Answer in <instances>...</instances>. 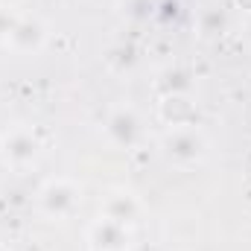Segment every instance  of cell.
I'll use <instances>...</instances> for the list:
<instances>
[{
	"mask_svg": "<svg viewBox=\"0 0 251 251\" xmlns=\"http://www.w3.org/2000/svg\"><path fill=\"white\" fill-rule=\"evenodd\" d=\"M76 204H79V190L70 181H53L41 193V207L50 216H67L76 210Z\"/></svg>",
	"mask_w": 251,
	"mask_h": 251,
	"instance_id": "1",
	"label": "cell"
},
{
	"mask_svg": "<svg viewBox=\"0 0 251 251\" xmlns=\"http://www.w3.org/2000/svg\"><path fill=\"white\" fill-rule=\"evenodd\" d=\"M88 240H91L94 251H123L128 246V231H126V225L114 222V219H100L91 228Z\"/></svg>",
	"mask_w": 251,
	"mask_h": 251,
	"instance_id": "2",
	"label": "cell"
},
{
	"mask_svg": "<svg viewBox=\"0 0 251 251\" xmlns=\"http://www.w3.org/2000/svg\"><path fill=\"white\" fill-rule=\"evenodd\" d=\"M108 134H111L114 143H120V146H134L137 137H140V120H137V114L128 111V108L114 111V114L108 117Z\"/></svg>",
	"mask_w": 251,
	"mask_h": 251,
	"instance_id": "3",
	"label": "cell"
},
{
	"mask_svg": "<svg viewBox=\"0 0 251 251\" xmlns=\"http://www.w3.org/2000/svg\"><path fill=\"white\" fill-rule=\"evenodd\" d=\"M3 152L12 164H26L38 155V140L29 131H12L3 143Z\"/></svg>",
	"mask_w": 251,
	"mask_h": 251,
	"instance_id": "4",
	"label": "cell"
},
{
	"mask_svg": "<svg viewBox=\"0 0 251 251\" xmlns=\"http://www.w3.org/2000/svg\"><path fill=\"white\" fill-rule=\"evenodd\" d=\"M201 137L199 134H193V131H176V134H170V140H167V152H170V158H176V161H193V158H199L201 155Z\"/></svg>",
	"mask_w": 251,
	"mask_h": 251,
	"instance_id": "5",
	"label": "cell"
},
{
	"mask_svg": "<svg viewBox=\"0 0 251 251\" xmlns=\"http://www.w3.org/2000/svg\"><path fill=\"white\" fill-rule=\"evenodd\" d=\"M137 210H140V204L134 201V196L131 193H114V196H108V201H105V219H114V222H131L134 216H137Z\"/></svg>",
	"mask_w": 251,
	"mask_h": 251,
	"instance_id": "6",
	"label": "cell"
},
{
	"mask_svg": "<svg viewBox=\"0 0 251 251\" xmlns=\"http://www.w3.org/2000/svg\"><path fill=\"white\" fill-rule=\"evenodd\" d=\"M9 35L18 50H38V44L44 41V26L38 21H21V24H15V29Z\"/></svg>",
	"mask_w": 251,
	"mask_h": 251,
	"instance_id": "7",
	"label": "cell"
},
{
	"mask_svg": "<svg viewBox=\"0 0 251 251\" xmlns=\"http://www.w3.org/2000/svg\"><path fill=\"white\" fill-rule=\"evenodd\" d=\"M9 3H15V0H0V6H9Z\"/></svg>",
	"mask_w": 251,
	"mask_h": 251,
	"instance_id": "8",
	"label": "cell"
}]
</instances>
